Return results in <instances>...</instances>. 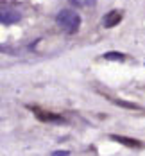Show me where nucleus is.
Instances as JSON below:
<instances>
[{
  "mask_svg": "<svg viewBox=\"0 0 145 156\" xmlns=\"http://www.w3.org/2000/svg\"><path fill=\"white\" fill-rule=\"evenodd\" d=\"M56 22H57V25L66 31L68 34H75V32L79 31V25H81V16L79 13H75V11H72V9H61L57 16H56Z\"/></svg>",
  "mask_w": 145,
  "mask_h": 156,
  "instance_id": "f257e3e1",
  "label": "nucleus"
},
{
  "mask_svg": "<svg viewBox=\"0 0 145 156\" xmlns=\"http://www.w3.org/2000/svg\"><path fill=\"white\" fill-rule=\"evenodd\" d=\"M122 22V11H118V9H113L109 13H106L104 16V20H102V25L106 27V29H111L115 25H118Z\"/></svg>",
  "mask_w": 145,
  "mask_h": 156,
  "instance_id": "f03ea898",
  "label": "nucleus"
},
{
  "mask_svg": "<svg viewBox=\"0 0 145 156\" xmlns=\"http://www.w3.org/2000/svg\"><path fill=\"white\" fill-rule=\"evenodd\" d=\"M111 140L118 142V144H124V145H127V147H142V142L136 140V138H129V136H122V135H111L109 136Z\"/></svg>",
  "mask_w": 145,
  "mask_h": 156,
  "instance_id": "7ed1b4c3",
  "label": "nucleus"
},
{
  "mask_svg": "<svg viewBox=\"0 0 145 156\" xmlns=\"http://www.w3.org/2000/svg\"><path fill=\"white\" fill-rule=\"evenodd\" d=\"M34 113H36V117H38L40 120H43V122H63V119H61L59 115L50 113V111H40V109H34Z\"/></svg>",
  "mask_w": 145,
  "mask_h": 156,
  "instance_id": "20e7f679",
  "label": "nucleus"
},
{
  "mask_svg": "<svg viewBox=\"0 0 145 156\" xmlns=\"http://www.w3.org/2000/svg\"><path fill=\"white\" fill-rule=\"evenodd\" d=\"M22 16H20V13L18 11H2V23L4 25H11V23H16L18 20H20Z\"/></svg>",
  "mask_w": 145,
  "mask_h": 156,
  "instance_id": "39448f33",
  "label": "nucleus"
},
{
  "mask_svg": "<svg viewBox=\"0 0 145 156\" xmlns=\"http://www.w3.org/2000/svg\"><path fill=\"white\" fill-rule=\"evenodd\" d=\"M104 59H109V61H124L126 56H124L122 52H115V50H111V52H106V54H104Z\"/></svg>",
  "mask_w": 145,
  "mask_h": 156,
  "instance_id": "423d86ee",
  "label": "nucleus"
},
{
  "mask_svg": "<svg viewBox=\"0 0 145 156\" xmlns=\"http://www.w3.org/2000/svg\"><path fill=\"white\" fill-rule=\"evenodd\" d=\"M118 106H124V108H131V109H140L138 104H133V102H126V101H115Z\"/></svg>",
  "mask_w": 145,
  "mask_h": 156,
  "instance_id": "0eeeda50",
  "label": "nucleus"
},
{
  "mask_svg": "<svg viewBox=\"0 0 145 156\" xmlns=\"http://www.w3.org/2000/svg\"><path fill=\"white\" fill-rule=\"evenodd\" d=\"M93 0H74V4H77V5H90Z\"/></svg>",
  "mask_w": 145,
  "mask_h": 156,
  "instance_id": "6e6552de",
  "label": "nucleus"
},
{
  "mask_svg": "<svg viewBox=\"0 0 145 156\" xmlns=\"http://www.w3.org/2000/svg\"><path fill=\"white\" fill-rule=\"evenodd\" d=\"M52 156H68V151H56Z\"/></svg>",
  "mask_w": 145,
  "mask_h": 156,
  "instance_id": "1a4fd4ad",
  "label": "nucleus"
}]
</instances>
